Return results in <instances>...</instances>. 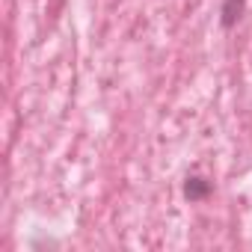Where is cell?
I'll list each match as a JSON object with an SVG mask.
<instances>
[{"instance_id":"cell-1","label":"cell","mask_w":252,"mask_h":252,"mask_svg":"<svg viewBox=\"0 0 252 252\" xmlns=\"http://www.w3.org/2000/svg\"><path fill=\"white\" fill-rule=\"evenodd\" d=\"M214 181L208 178V175H202V172H190L187 178H184V184H181V196L190 202V205H202V202H208L211 196H214Z\"/></svg>"},{"instance_id":"cell-2","label":"cell","mask_w":252,"mask_h":252,"mask_svg":"<svg viewBox=\"0 0 252 252\" xmlns=\"http://www.w3.org/2000/svg\"><path fill=\"white\" fill-rule=\"evenodd\" d=\"M246 9H249L246 0H222V3H220V27H222L225 33L234 30V27L243 21Z\"/></svg>"}]
</instances>
